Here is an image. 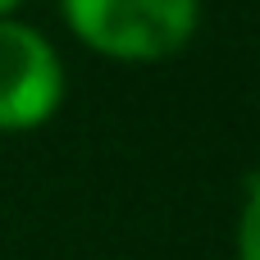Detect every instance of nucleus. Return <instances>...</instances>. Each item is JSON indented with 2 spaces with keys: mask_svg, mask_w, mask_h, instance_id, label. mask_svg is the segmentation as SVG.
<instances>
[{
  "mask_svg": "<svg viewBox=\"0 0 260 260\" xmlns=\"http://www.w3.org/2000/svg\"><path fill=\"white\" fill-rule=\"evenodd\" d=\"M64 23L96 55L155 64L192 41L201 0H64Z\"/></svg>",
  "mask_w": 260,
  "mask_h": 260,
  "instance_id": "1",
  "label": "nucleus"
},
{
  "mask_svg": "<svg viewBox=\"0 0 260 260\" xmlns=\"http://www.w3.org/2000/svg\"><path fill=\"white\" fill-rule=\"evenodd\" d=\"M64 101V64L55 46L14 18H0V133L41 128Z\"/></svg>",
  "mask_w": 260,
  "mask_h": 260,
  "instance_id": "2",
  "label": "nucleus"
},
{
  "mask_svg": "<svg viewBox=\"0 0 260 260\" xmlns=\"http://www.w3.org/2000/svg\"><path fill=\"white\" fill-rule=\"evenodd\" d=\"M238 260H260V174L247 178L238 215Z\"/></svg>",
  "mask_w": 260,
  "mask_h": 260,
  "instance_id": "3",
  "label": "nucleus"
},
{
  "mask_svg": "<svg viewBox=\"0 0 260 260\" xmlns=\"http://www.w3.org/2000/svg\"><path fill=\"white\" fill-rule=\"evenodd\" d=\"M18 5H23V0H0V18H9V14H14Z\"/></svg>",
  "mask_w": 260,
  "mask_h": 260,
  "instance_id": "4",
  "label": "nucleus"
}]
</instances>
